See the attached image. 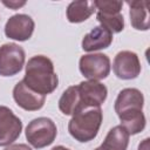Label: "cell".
Returning a JSON list of instances; mask_svg holds the SVG:
<instances>
[{"instance_id": "13", "label": "cell", "mask_w": 150, "mask_h": 150, "mask_svg": "<svg viewBox=\"0 0 150 150\" xmlns=\"http://www.w3.org/2000/svg\"><path fill=\"white\" fill-rule=\"evenodd\" d=\"M111 43L112 33L102 26H96L83 36L81 47L84 52H96L108 48Z\"/></svg>"}, {"instance_id": "9", "label": "cell", "mask_w": 150, "mask_h": 150, "mask_svg": "<svg viewBox=\"0 0 150 150\" xmlns=\"http://www.w3.org/2000/svg\"><path fill=\"white\" fill-rule=\"evenodd\" d=\"M112 70L121 80H134L141 73L138 55L131 50H121L116 54L112 62Z\"/></svg>"}, {"instance_id": "6", "label": "cell", "mask_w": 150, "mask_h": 150, "mask_svg": "<svg viewBox=\"0 0 150 150\" xmlns=\"http://www.w3.org/2000/svg\"><path fill=\"white\" fill-rule=\"evenodd\" d=\"M110 59L102 53L86 54L80 57L79 69L81 74L88 80H103L110 73Z\"/></svg>"}, {"instance_id": "10", "label": "cell", "mask_w": 150, "mask_h": 150, "mask_svg": "<svg viewBox=\"0 0 150 150\" xmlns=\"http://www.w3.org/2000/svg\"><path fill=\"white\" fill-rule=\"evenodd\" d=\"M77 90L81 101V109L101 107V104L104 103L108 96L107 87L103 83L94 80L80 82V84H77Z\"/></svg>"}, {"instance_id": "15", "label": "cell", "mask_w": 150, "mask_h": 150, "mask_svg": "<svg viewBox=\"0 0 150 150\" xmlns=\"http://www.w3.org/2000/svg\"><path fill=\"white\" fill-rule=\"evenodd\" d=\"M95 11L96 8H95L94 1L77 0V1H71L68 5L66 9V15L69 22L80 23L89 19Z\"/></svg>"}, {"instance_id": "5", "label": "cell", "mask_w": 150, "mask_h": 150, "mask_svg": "<svg viewBox=\"0 0 150 150\" xmlns=\"http://www.w3.org/2000/svg\"><path fill=\"white\" fill-rule=\"evenodd\" d=\"M95 8L97 9L96 19L102 27L114 33H120L124 29V18L121 13L123 7L122 1L115 0H95Z\"/></svg>"}, {"instance_id": "8", "label": "cell", "mask_w": 150, "mask_h": 150, "mask_svg": "<svg viewBox=\"0 0 150 150\" xmlns=\"http://www.w3.org/2000/svg\"><path fill=\"white\" fill-rule=\"evenodd\" d=\"M22 131L21 120L6 105H0V146H8Z\"/></svg>"}, {"instance_id": "19", "label": "cell", "mask_w": 150, "mask_h": 150, "mask_svg": "<svg viewBox=\"0 0 150 150\" xmlns=\"http://www.w3.org/2000/svg\"><path fill=\"white\" fill-rule=\"evenodd\" d=\"M2 4L12 9H18L19 7H22L26 5V1H2Z\"/></svg>"}, {"instance_id": "11", "label": "cell", "mask_w": 150, "mask_h": 150, "mask_svg": "<svg viewBox=\"0 0 150 150\" xmlns=\"http://www.w3.org/2000/svg\"><path fill=\"white\" fill-rule=\"evenodd\" d=\"M35 28L34 20L27 14L12 15L5 25V35L16 41H27L32 38Z\"/></svg>"}, {"instance_id": "16", "label": "cell", "mask_w": 150, "mask_h": 150, "mask_svg": "<svg viewBox=\"0 0 150 150\" xmlns=\"http://www.w3.org/2000/svg\"><path fill=\"white\" fill-rule=\"evenodd\" d=\"M129 132L120 124L108 131L100 146L103 150H127L129 145Z\"/></svg>"}, {"instance_id": "21", "label": "cell", "mask_w": 150, "mask_h": 150, "mask_svg": "<svg viewBox=\"0 0 150 150\" xmlns=\"http://www.w3.org/2000/svg\"><path fill=\"white\" fill-rule=\"evenodd\" d=\"M52 150H70V149H68V148H66V146H63V145H56V146H54Z\"/></svg>"}, {"instance_id": "18", "label": "cell", "mask_w": 150, "mask_h": 150, "mask_svg": "<svg viewBox=\"0 0 150 150\" xmlns=\"http://www.w3.org/2000/svg\"><path fill=\"white\" fill-rule=\"evenodd\" d=\"M4 150H32V148L28 146L27 144L19 143V144H11V145L6 146Z\"/></svg>"}, {"instance_id": "14", "label": "cell", "mask_w": 150, "mask_h": 150, "mask_svg": "<svg viewBox=\"0 0 150 150\" xmlns=\"http://www.w3.org/2000/svg\"><path fill=\"white\" fill-rule=\"evenodd\" d=\"M131 26L137 30L149 29V1H128Z\"/></svg>"}, {"instance_id": "4", "label": "cell", "mask_w": 150, "mask_h": 150, "mask_svg": "<svg viewBox=\"0 0 150 150\" xmlns=\"http://www.w3.org/2000/svg\"><path fill=\"white\" fill-rule=\"evenodd\" d=\"M28 143L35 149H42L50 145L57 135V128L49 117H38L32 120L25 131Z\"/></svg>"}, {"instance_id": "12", "label": "cell", "mask_w": 150, "mask_h": 150, "mask_svg": "<svg viewBox=\"0 0 150 150\" xmlns=\"http://www.w3.org/2000/svg\"><path fill=\"white\" fill-rule=\"evenodd\" d=\"M13 98L15 103L26 111H36L45 105L46 96L32 90L25 84L23 81H19L13 88Z\"/></svg>"}, {"instance_id": "17", "label": "cell", "mask_w": 150, "mask_h": 150, "mask_svg": "<svg viewBox=\"0 0 150 150\" xmlns=\"http://www.w3.org/2000/svg\"><path fill=\"white\" fill-rule=\"evenodd\" d=\"M59 109L66 116H73L77 110L81 109V101L77 86H70L62 93L59 100Z\"/></svg>"}, {"instance_id": "3", "label": "cell", "mask_w": 150, "mask_h": 150, "mask_svg": "<svg viewBox=\"0 0 150 150\" xmlns=\"http://www.w3.org/2000/svg\"><path fill=\"white\" fill-rule=\"evenodd\" d=\"M103 114L101 107H90L77 110L68 123V131L77 142L93 141L101 128Z\"/></svg>"}, {"instance_id": "1", "label": "cell", "mask_w": 150, "mask_h": 150, "mask_svg": "<svg viewBox=\"0 0 150 150\" xmlns=\"http://www.w3.org/2000/svg\"><path fill=\"white\" fill-rule=\"evenodd\" d=\"M143 105L144 96L137 88L122 89L115 100V112L129 135H137L145 128L146 120L143 114Z\"/></svg>"}, {"instance_id": "7", "label": "cell", "mask_w": 150, "mask_h": 150, "mask_svg": "<svg viewBox=\"0 0 150 150\" xmlns=\"http://www.w3.org/2000/svg\"><path fill=\"white\" fill-rule=\"evenodd\" d=\"M26 60L25 50L21 46L9 42L0 46V75L14 76L21 71Z\"/></svg>"}, {"instance_id": "22", "label": "cell", "mask_w": 150, "mask_h": 150, "mask_svg": "<svg viewBox=\"0 0 150 150\" xmlns=\"http://www.w3.org/2000/svg\"><path fill=\"white\" fill-rule=\"evenodd\" d=\"M94 150H103L101 146H98V148H96V149H94Z\"/></svg>"}, {"instance_id": "2", "label": "cell", "mask_w": 150, "mask_h": 150, "mask_svg": "<svg viewBox=\"0 0 150 150\" xmlns=\"http://www.w3.org/2000/svg\"><path fill=\"white\" fill-rule=\"evenodd\" d=\"M22 81L32 90L43 96L52 94L59 86L53 61L45 55H35L28 60Z\"/></svg>"}, {"instance_id": "20", "label": "cell", "mask_w": 150, "mask_h": 150, "mask_svg": "<svg viewBox=\"0 0 150 150\" xmlns=\"http://www.w3.org/2000/svg\"><path fill=\"white\" fill-rule=\"evenodd\" d=\"M149 138H145L143 139L139 144H138V149L137 150H149Z\"/></svg>"}]
</instances>
